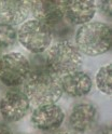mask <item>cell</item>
Listing matches in <instances>:
<instances>
[{"instance_id":"1","label":"cell","mask_w":112,"mask_h":134,"mask_svg":"<svg viewBox=\"0 0 112 134\" xmlns=\"http://www.w3.org/2000/svg\"><path fill=\"white\" fill-rule=\"evenodd\" d=\"M24 93L36 106L55 104L63 95L62 78L51 69L29 72L24 82Z\"/></svg>"},{"instance_id":"2","label":"cell","mask_w":112,"mask_h":134,"mask_svg":"<svg viewBox=\"0 0 112 134\" xmlns=\"http://www.w3.org/2000/svg\"><path fill=\"white\" fill-rule=\"evenodd\" d=\"M81 54L98 56L111 48V27L107 23L90 22L76 30L75 44Z\"/></svg>"},{"instance_id":"3","label":"cell","mask_w":112,"mask_h":134,"mask_svg":"<svg viewBox=\"0 0 112 134\" xmlns=\"http://www.w3.org/2000/svg\"><path fill=\"white\" fill-rule=\"evenodd\" d=\"M45 57L50 69L58 76L79 70L83 64L81 52L69 41H59L52 46Z\"/></svg>"},{"instance_id":"4","label":"cell","mask_w":112,"mask_h":134,"mask_svg":"<svg viewBox=\"0 0 112 134\" xmlns=\"http://www.w3.org/2000/svg\"><path fill=\"white\" fill-rule=\"evenodd\" d=\"M29 71V60L22 53L11 52L0 57V81L5 87H20L28 78Z\"/></svg>"},{"instance_id":"5","label":"cell","mask_w":112,"mask_h":134,"mask_svg":"<svg viewBox=\"0 0 112 134\" xmlns=\"http://www.w3.org/2000/svg\"><path fill=\"white\" fill-rule=\"evenodd\" d=\"M52 38L51 29L37 20L26 21L17 31V40L33 54L44 52L50 47Z\"/></svg>"},{"instance_id":"6","label":"cell","mask_w":112,"mask_h":134,"mask_svg":"<svg viewBox=\"0 0 112 134\" xmlns=\"http://www.w3.org/2000/svg\"><path fill=\"white\" fill-rule=\"evenodd\" d=\"M30 102L23 91L11 90L0 99V115L7 122H16L23 119L29 110Z\"/></svg>"},{"instance_id":"7","label":"cell","mask_w":112,"mask_h":134,"mask_svg":"<svg viewBox=\"0 0 112 134\" xmlns=\"http://www.w3.org/2000/svg\"><path fill=\"white\" fill-rule=\"evenodd\" d=\"M30 120L37 129L43 132H53L62 127L65 114L56 104L40 105L33 109Z\"/></svg>"},{"instance_id":"8","label":"cell","mask_w":112,"mask_h":134,"mask_svg":"<svg viewBox=\"0 0 112 134\" xmlns=\"http://www.w3.org/2000/svg\"><path fill=\"white\" fill-rule=\"evenodd\" d=\"M30 12L34 16V20L46 25L50 29L65 19L63 1H58V0L30 1Z\"/></svg>"},{"instance_id":"9","label":"cell","mask_w":112,"mask_h":134,"mask_svg":"<svg viewBox=\"0 0 112 134\" xmlns=\"http://www.w3.org/2000/svg\"><path fill=\"white\" fill-rule=\"evenodd\" d=\"M96 10V2L92 0L63 1L64 16L71 25H84L90 23Z\"/></svg>"},{"instance_id":"10","label":"cell","mask_w":112,"mask_h":134,"mask_svg":"<svg viewBox=\"0 0 112 134\" xmlns=\"http://www.w3.org/2000/svg\"><path fill=\"white\" fill-rule=\"evenodd\" d=\"M97 120V109L91 103H79L73 106L69 116V125L76 133L90 131Z\"/></svg>"},{"instance_id":"11","label":"cell","mask_w":112,"mask_h":134,"mask_svg":"<svg viewBox=\"0 0 112 134\" xmlns=\"http://www.w3.org/2000/svg\"><path fill=\"white\" fill-rule=\"evenodd\" d=\"M30 13V1L0 0V21L11 26L25 23Z\"/></svg>"},{"instance_id":"12","label":"cell","mask_w":112,"mask_h":134,"mask_svg":"<svg viewBox=\"0 0 112 134\" xmlns=\"http://www.w3.org/2000/svg\"><path fill=\"white\" fill-rule=\"evenodd\" d=\"M63 92L71 97H82L92 91L93 80L86 72L76 70L64 75L62 78Z\"/></svg>"},{"instance_id":"13","label":"cell","mask_w":112,"mask_h":134,"mask_svg":"<svg viewBox=\"0 0 112 134\" xmlns=\"http://www.w3.org/2000/svg\"><path fill=\"white\" fill-rule=\"evenodd\" d=\"M112 67L111 64H108L106 66H102L101 68L97 71L96 74V87L98 88L99 91H101L102 93H105L107 95L111 94V79H112Z\"/></svg>"},{"instance_id":"14","label":"cell","mask_w":112,"mask_h":134,"mask_svg":"<svg viewBox=\"0 0 112 134\" xmlns=\"http://www.w3.org/2000/svg\"><path fill=\"white\" fill-rule=\"evenodd\" d=\"M17 41V30L14 26L0 22V49L13 47Z\"/></svg>"},{"instance_id":"15","label":"cell","mask_w":112,"mask_h":134,"mask_svg":"<svg viewBox=\"0 0 112 134\" xmlns=\"http://www.w3.org/2000/svg\"><path fill=\"white\" fill-rule=\"evenodd\" d=\"M51 32L52 37L54 36L55 38L59 39V41H68L73 34V26L66 19H64L51 28Z\"/></svg>"},{"instance_id":"16","label":"cell","mask_w":112,"mask_h":134,"mask_svg":"<svg viewBox=\"0 0 112 134\" xmlns=\"http://www.w3.org/2000/svg\"><path fill=\"white\" fill-rule=\"evenodd\" d=\"M96 9L100 11L103 15H106L107 18L111 16V2L110 1H99L96 3Z\"/></svg>"},{"instance_id":"17","label":"cell","mask_w":112,"mask_h":134,"mask_svg":"<svg viewBox=\"0 0 112 134\" xmlns=\"http://www.w3.org/2000/svg\"><path fill=\"white\" fill-rule=\"evenodd\" d=\"M0 134H12V131L8 125L0 123Z\"/></svg>"},{"instance_id":"18","label":"cell","mask_w":112,"mask_h":134,"mask_svg":"<svg viewBox=\"0 0 112 134\" xmlns=\"http://www.w3.org/2000/svg\"><path fill=\"white\" fill-rule=\"evenodd\" d=\"M97 134H111V128L108 127V125H105V127H102L98 130Z\"/></svg>"},{"instance_id":"19","label":"cell","mask_w":112,"mask_h":134,"mask_svg":"<svg viewBox=\"0 0 112 134\" xmlns=\"http://www.w3.org/2000/svg\"><path fill=\"white\" fill-rule=\"evenodd\" d=\"M62 134H71V133H62Z\"/></svg>"},{"instance_id":"20","label":"cell","mask_w":112,"mask_h":134,"mask_svg":"<svg viewBox=\"0 0 112 134\" xmlns=\"http://www.w3.org/2000/svg\"><path fill=\"white\" fill-rule=\"evenodd\" d=\"M0 57H1V53H0Z\"/></svg>"}]
</instances>
